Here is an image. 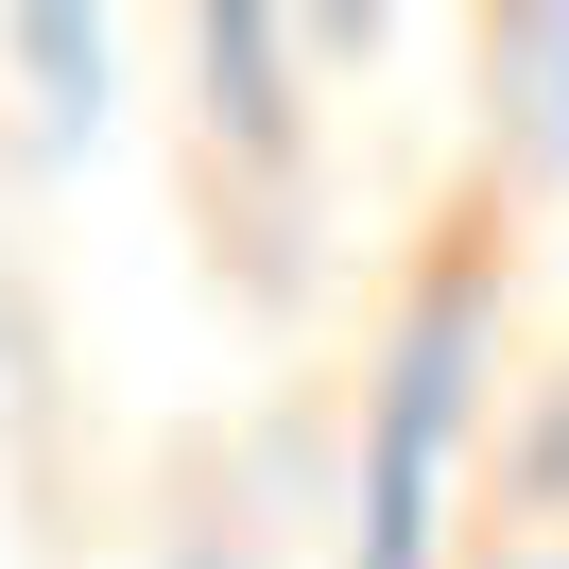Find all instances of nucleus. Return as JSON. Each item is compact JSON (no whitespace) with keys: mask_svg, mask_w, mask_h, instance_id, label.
<instances>
[{"mask_svg":"<svg viewBox=\"0 0 569 569\" xmlns=\"http://www.w3.org/2000/svg\"><path fill=\"white\" fill-rule=\"evenodd\" d=\"M483 70L518 87V156H552V173H569V18H500Z\"/></svg>","mask_w":569,"mask_h":569,"instance_id":"7ed1b4c3","label":"nucleus"},{"mask_svg":"<svg viewBox=\"0 0 569 569\" xmlns=\"http://www.w3.org/2000/svg\"><path fill=\"white\" fill-rule=\"evenodd\" d=\"M18 70H36L52 104H104V36H87V18H18Z\"/></svg>","mask_w":569,"mask_h":569,"instance_id":"20e7f679","label":"nucleus"},{"mask_svg":"<svg viewBox=\"0 0 569 569\" xmlns=\"http://www.w3.org/2000/svg\"><path fill=\"white\" fill-rule=\"evenodd\" d=\"M483 242H449L415 277V311H397L380 346V415H362V569H431V483H449V431H466V380H483Z\"/></svg>","mask_w":569,"mask_h":569,"instance_id":"f257e3e1","label":"nucleus"},{"mask_svg":"<svg viewBox=\"0 0 569 569\" xmlns=\"http://www.w3.org/2000/svg\"><path fill=\"white\" fill-rule=\"evenodd\" d=\"M293 18H208V36H190V70H208V139H242L259 173H277L293 156V104H277V70H293Z\"/></svg>","mask_w":569,"mask_h":569,"instance_id":"f03ea898","label":"nucleus"},{"mask_svg":"<svg viewBox=\"0 0 569 569\" xmlns=\"http://www.w3.org/2000/svg\"><path fill=\"white\" fill-rule=\"evenodd\" d=\"M518 569H552V552H518Z\"/></svg>","mask_w":569,"mask_h":569,"instance_id":"39448f33","label":"nucleus"}]
</instances>
